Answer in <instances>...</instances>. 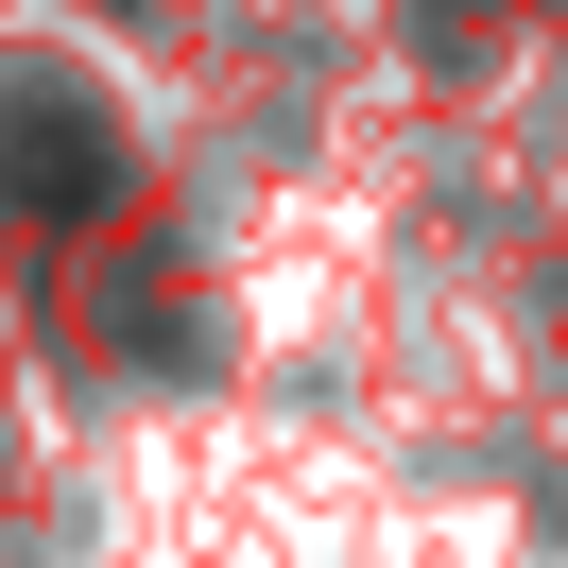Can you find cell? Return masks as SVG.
<instances>
[{"instance_id":"cell-1","label":"cell","mask_w":568,"mask_h":568,"mask_svg":"<svg viewBox=\"0 0 568 568\" xmlns=\"http://www.w3.org/2000/svg\"><path fill=\"white\" fill-rule=\"evenodd\" d=\"M104 121H36V139H0V207H36V224H70V207H104Z\"/></svg>"}]
</instances>
